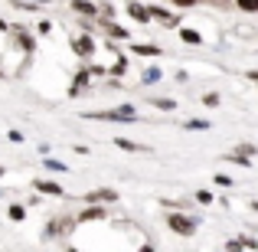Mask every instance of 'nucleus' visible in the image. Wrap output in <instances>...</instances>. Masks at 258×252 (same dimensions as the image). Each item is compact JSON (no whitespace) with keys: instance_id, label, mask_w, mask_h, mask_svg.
Returning <instances> with one entry per match:
<instances>
[{"instance_id":"1","label":"nucleus","mask_w":258,"mask_h":252,"mask_svg":"<svg viewBox=\"0 0 258 252\" xmlns=\"http://www.w3.org/2000/svg\"><path fill=\"white\" fill-rule=\"evenodd\" d=\"M167 226H170L176 236H183V239L196 236V220L186 216V213H170V216H167Z\"/></svg>"},{"instance_id":"2","label":"nucleus","mask_w":258,"mask_h":252,"mask_svg":"<svg viewBox=\"0 0 258 252\" xmlns=\"http://www.w3.org/2000/svg\"><path fill=\"white\" fill-rule=\"evenodd\" d=\"M85 118H92V121H134L138 112L131 105H121V108H111V112H88Z\"/></svg>"},{"instance_id":"3","label":"nucleus","mask_w":258,"mask_h":252,"mask_svg":"<svg viewBox=\"0 0 258 252\" xmlns=\"http://www.w3.org/2000/svg\"><path fill=\"white\" fill-rule=\"evenodd\" d=\"M72 226H76V220H72V216H62V220H52L49 226H46V233H43V236H46V242H49V239H56V236H66Z\"/></svg>"},{"instance_id":"4","label":"nucleus","mask_w":258,"mask_h":252,"mask_svg":"<svg viewBox=\"0 0 258 252\" xmlns=\"http://www.w3.org/2000/svg\"><path fill=\"white\" fill-rule=\"evenodd\" d=\"M72 53H76L79 59H88L95 53V39L88 36V33H82V36H72Z\"/></svg>"},{"instance_id":"5","label":"nucleus","mask_w":258,"mask_h":252,"mask_svg":"<svg viewBox=\"0 0 258 252\" xmlns=\"http://www.w3.org/2000/svg\"><path fill=\"white\" fill-rule=\"evenodd\" d=\"M105 216H108V210H101L98 203H88L82 213L76 216V223H98V220H105Z\"/></svg>"},{"instance_id":"6","label":"nucleus","mask_w":258,"mask_h":252,"mask_svg":"<svg viewBox=\"0 0 258 252\" xmlns=\"http://www.w3.org/2000/svg\"><path fill=\"white\" fill-rule=\"evenodd\" d=\"M118 200V193H114L111 187H105V190H92V193L85 196V203H114Z\"/></svg>"},{"instance_id":"7","label":"nucleus","mask_w":258,"mask_h":252,"mask_svg":"<svg viewBox=\"0 0 258 252\" xmlns=\"http://www.w3.org/2000/svg\"><path fill=\"white\" fill-rule=\"evenodd\" d=\"M33 187L39 190V193H52V196H62V183H52V180H33Z\"/></svg>"},{"instance_id":"8","label":"nucleus","mask_w":258,"mask_h":252,"mask_svg":"<svg viewBox=\"0 0 258 252\" xmlns=\"http://www.w3.org/2000/svg\"><path fill=\"white\" fill-rule=\"evenodd\" d=\"M151 20H160V23H167V26H176V23H180V17L167 13L164 7H151Z\"/></svg>"},{"instance_id":"9","label":"nucleus","mask_w":258,"mask_h":252,"mask_svg":"<svg viewBox=\"0 0 258 252\" xmlns=\"http://www.w3.org/2000/svg\"><path fill=\"white\" fill-rule=\"evenodd\" d=\"M127 17H134L138 23H147V20H151V10L141 7V4H127Z\"/></svg>"},{"instance_id":"10","label":"nucleus","mask_w":258,"mask_h":252,"mask_svg":"<svg viewBox=\"0 0 258 252\" xmlns=\"http://www.w3.org/2000/svg\"><path fill=\"white\" fill-rule=\"evenodd\" d=\"M101 30H105L108 36H114V39H127V30H124V26H118V23H111V20H105Z\"/></svg>"},{"instance_id":"11","label":"nucleus","mask_w":258,"mask_h":252,"mask_svg":"<svg viewBox=\"0 0 258 252\" xmlns=\"http://www.w3.org/2000/svg\"><path fill=\"white\" fill-rule=\"evenodd\" d=\"M72 10L82 13V17H95V13H98V7L88 4V0H72Z\"/></svg>"},{"instance_id":"12","label":"nucleus","mask_w":258,"mask_h":252,"mask_svg":"<svg viewBox=\"0 0 258 252\" xmlns=\"http://www.w3.org/2000/svg\"><path fill=\"white\" fill-rule=\"evenodd\" d=\"M131 53H138V56H160V46L141 43V46H131Z\"/></svg>"},{"instance_id":"13","label":"nucleus","mask_w":258,"mask_h":252,"mask_svg":"<svg viewBox=\"0 0 258 252\" xmlns=\"http://www.w3.org/2000/svg\"><path fill=\"white\" fill-rule=\"evenodd\" d=\"M226 249H258V242L255 239H242V236H239V239H229Z\"/></svg>"},{"instance_id":"14","label":"nucleus","mask_w":258,"mask_h":252,"mask_svg":"<svg viewBox=\"0 0 258 252\" xmlns=\"http://www.w3.org/2000/svg\"><path fill=\"white\" fill-rule=\"evenodd\" d=\"M255 154H258V147H255V144H239V147L232 151V158H248V161H252Z\"/></svg>"},{"instance_id":"15","label":"nucleus","mask_w":258,"mask_h":252,"mask_svg":"<svg viewBox=\"0 0 258 252\" xmlns=\"http://www.w3.org/2000/svg\"><path fill=\"white\" fill-rule=\"evenodd\" d=\"M183 128H186V131H209V121H203V118H189V121H183Z\"/></svg>"},{"instance_id":"16","label":"nucleus","mask_w":258,"mask_h":252,"mask_svg":"<svg viewBox=\"0 0 258 252\" xmlns=\"http://www.w3.org/2000/svg\"><path fill=\"white\" fill-rule=\"evenodd\" d=\"M180 39H183V43H189V46H200L203 43V36L196 30H180Z\"/></svg>"},{"instance_id":"17","label":"nucleus","mask_w":258,"mask_h":252,"mask_svg":"<svg viewBox=\"0 0 258 252\" xmlns=\"http://www.w3.org/2000/svg\"><path fill=\"white\" fill-rule=\"evenodd\" d=\"M114 144H118L121 151H147L144 144H134V141H127V138H114Z\"/></svg>"},{"instance_id":"18","label":"nucleus","mask_w":258,"mask_h":252,"mask_svg":"<svg viewBox=\"0 0 258 252\" xmlns=\"http://www.w3.org/2000/svg\"><path fill=\"white\" fill-rule=\"evenodd\" d=\"M17 43L23 46L26 53H33V36H30V33H23V30H20V33H17Z\"/></svg>"},{"instance_id":"19","label":"nucleus","mask_w":258,"mask_h":252,"mask_svg":"<svg viewBox=\"0 0 258 252\" xmlns=\"http://www.w3.org/2000/svg\"><path fill=\"white\" fill-rule=\"evenodd\" d=\"M23 216H26V210L20 207V203H13V207H10V220H13V223H20Z\"/></svg>"},{"instance_id":"20","label":"nucleus","mask_w":258,"mask_h":252,"mask_svg":"<svg viewBox=\"0 0 258 252\" xmlns=\"http://www.w3.org/2000/svg\"><path fill=\"white\" fill-rule=\"evenodd\" d=\"M154 105H157L160 112H173V108H176V102H173V98H157Z\"/></svg>"},{"instance_id":"21","label":"nucleus","mask_w":258,"mask_h":252,"mask_svg":"<svg viewBox=\"0 0 258 252\" xmlns=\"http://www.w3.org/2000/svg\"><path fill=\"white\" fill-rule=\"evenodd\" d=\"M235 4H239L245 13H255V10H258V0H235Z\"/></svg>"},{"instance_id":"22","label":"nucleus","mask_w":258,"mask_h":252,"mask_svg":"<svg viewBox=\"0 0 258 252\" xmlns=\"http://www.w3.org/2000/svg\"><path fill=\"white\" fill-rule=\"evenodd\" d=\"M144 82H147V85L160 82V69H147V72H144Z\"/></svg>"},{"instance_id":"23","label":"nucleus","mask_w":258,"mask_h":252,"mask_svg":"<svg viewBox=\"0 0 258 252\" xmlns=\"http://www.w3.org/2000/svg\"><path fill=\"white\" fill-rule=\"evenodd\" d=\"M213 183H219V187H232L235 180H232V177H226V174H216V177H213Z\"/></svg>"},{"instance_id":"24","label":"nucleus","mask_w":258,"mask_h":252,"mask_svg":"<svg viewBox=\"0 0 258 252\" xmlns=\"http://www.w3.org/2000/svg\"><path fill=\"white\" fill-rule=\"evenodd\" d=\"M203 105H209V108H216V105H219V95H216V92H209V95H206V98H203Z\"/></svg>"},{"instance_id":"25","label":"nucleus","mask_w":258,"mask_h":252,"mask_svg":"<svg viewBox=\"0 0 258 252\" xmlns=\"http://www.w3.org/2000/svg\"><path fill=\"white\" fill-rule=\"evenodd\" d=\"M196 200H200V203H206V207H209V203H213V193H209V190H200V193H196Z\"/></svg>"},{"instance_id":"26","label":"nucleus","mask_w":258,"mask_h":252,"mask_svg":"<svg viewBox=\"0 0 258 252\" xmlns=\"http://www.w3.org/2000/svg\"><path fill=\"white\" fill-rule=\"evenodd\" d=\"M43 164H46V167H49V170H59V174H62V170H66V164H59V161H49V158H46V161H43Z\"/></svg>"},{"instance_id":"27","label":"nucleus","mask_w":258,"mask_h":252,"mask_svg":"<svg viewBox=\"0 0 258 252\" xmlns=\"http://www.w3.org/2000/svg\"><path fill=\"white\" fill-rule=\"evenodd\" d=\"M36 30H39V33H43V36H46V33L52 30V23H49V20H39V23H36Z\"/></svg>"},{"instance_id":"28","label":"nucleus","mask_w":258,"mask_h":252,"mask_svg":"<svg viewBox=\"0 0 258 252\" xmlns=\"http://www.w3.org/2000/svg\"><path fill=\"white\" fill-rule=\"evenodd\" d=\"M124 69H127V63H124V59H118V63H114V69H111V72H114V76H121V72H124Z\"/></svg>"},{"instance_id":"29","label":"nucleus","mask_w":258,"mask_h":252,"mask_svg":"<svg viewBox=\"0 0 258 252\" xmlns=\"http://www.w3.org/2000/svg\"><path fill=\"white\" fill-rule=\"evenodd\" d=\"M173 4H176V7H183V10H186V7H193L196 0H173Z\"/></svg>"},{"instance_id":"30","label":"nucleus","mask_w":258,"mask_h":252,"mask_svg":"<svg viewBox=\"0 0 258 252\" xmlns=\"http://www.w3.org/2000/svg\"><path fill=\"white\" fill-rule=\"evenodd\" d=\"M248 79H252V82H258V72H248Z\"/></svg>"},{"instance_id":"31","label":"nucleus","mask_w":258,"mask_h":252,"mask_svg":"<svg viewBox=\"0 0 258 252\" xmlns=\"http://www.w3.org/2000/svg\"><path fill=\"white\" fill-rule=\"evenodd\" d=\"M4 30H7V23H4V20H0V33H4Z\"/></svg>"},{"instance_id":"32","label":"nucleus","mask_w":258,"mask_h":252,"mask_svg":"<svg viewBox=\"0 0 258 252\" xmlns=\"http://www.w3.org/2000/svg\"><path fill=\"white\" fill-rule=\"evenodd\" d=\"M0 177H4V167H0Z\"/></svg>"}]
</instances>
